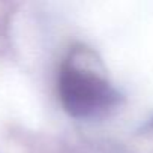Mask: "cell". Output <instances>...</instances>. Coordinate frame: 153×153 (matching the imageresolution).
I'll use <instances>...</instances> for the list:
<instances>
[{"mask_svg": "<svg viewBox=\"0 0 153 153\" xmlns=\"http://www.w3.org/2000/svg\"><path fill=\"white\" fill-rule=\"evenodd\" d=\"M59 95L65 110L74 117H92L116 102V92L96 72L74 62L62 66Z\"/></svg>", "mask_w": 153, "mask_h": 153, "instance_id": "cell-1", "label": "cell"}]
</instances>
